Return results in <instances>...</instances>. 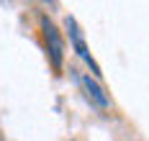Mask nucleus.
Returning a JSON list of instances; mask_svg holds the SVG:
<instances>
[{
    "label": "nucleus",
    "instance_id": "obj_1",
    "mask_svg": "<svg viewBox=\"0 0 149 141\" xmlns=\"http://www.w3.org/2000/svg\"><path fill=\"white\" fill-rule=\"evenodd\" d=\"M41 33H44V44H46L49 62H52V67L59 72L62 62H64V41H62V33L57 31V26H54L46 16H41Z\"/></svg>",
    "mask_w": 149,
    "mask_h": 141
},
{
    "label": "nucleus",
    "instance_id": "obj_2",
    "mask_svg": "<svg viewBox=\"0 0 149 141\" xmlns=\"http://www.w3.org/2000/svg\"><path fill=\"white\" fill-rule=\"evenodd\" d=\"M64 26H67V33H70V44H72V49L77 51V57H80V59H82V62H85L90 69H93V77H100V67H98V64H95V59L90 57L88 44H85V39H82V31H80L77 21H74L72 16H67V18H64Z\"/></svg>",
    "mask_w": 149,
    "mask_h": 141
},
{
    "label": "nucleus",
    "instance_id": "obj_3",
    "mask_svg": "<svg viewBox=\"0 0 149 141\" xmlns=\"http://www.w3.org/2000/svg\"><path fill=\"white\" fill-rule=\"evenodd\" d=\"M80 85H82V93H85V97L90 100V105H95V108H100V110L111 108V100H108V95H105L103 85H100L95 77L82 75V77H80Z\"/></svg>",
    "mask_w": 149,
    "mask_h": 141
}]
</instances>
